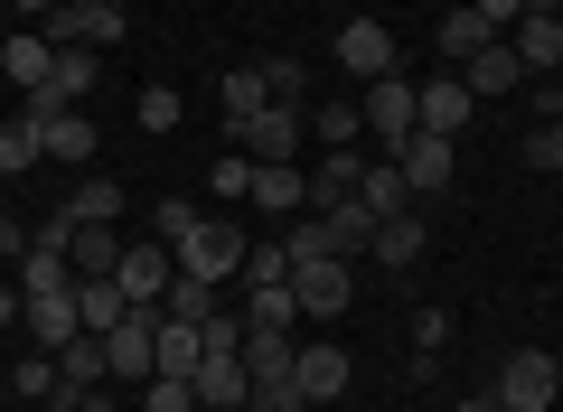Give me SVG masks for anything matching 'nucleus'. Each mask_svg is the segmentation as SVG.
<instances>
[{
	"label": "nucleus",
	"instance_id": "obj_28",
	"mask_svg": "<svg viewBox=\"0 0 563 412\" xmlns=\"http://www.w3.org/2000/svg\"><path fill=\"white\" fill-rule=\"evenodd\" d=\"M282 254H291V263H320V254H347V244H339V225H329V216H291V225H282Z\"/></svg>",
	"mask_w": 563,
	"mask_h": 412
},
{
	"label": "nucleus",
	"instance_id": "obj_36",
	"mask_svg": "<svg viewBox=\"0 0 563 412\" xmlns=\"http://www.w3.org/2000/svg\"><path fill=\"white\" fill-rule=\"evenodd\" d=\"M198 225H207V207H188V197H161V207H151V235H161V244L198 235Z\"/></svg>",
	"mask_w": 563,
	"mask_h": 412
},
{
	"label": "nucleus",
	"instance_id": "obj_45",
	"mask_svg": "<svg viewBox=\"0 0 563 412\" xmlns=\"http://www.w3.org/2000/svg\"><path fill=\"white\" fill-rule=\"evenodd\" d=\"M29 244H38V225H20V216H0V263H29Z\"/></svg>",
	"mask_w": 563,
	"mask_h": 412
},
{
	"label": "nucleus",
	"instance_id": "obj_33",
	"mask_svg": "<svg viewBox=\"0 0 563 412\" xmlns=\"http://www.w3.org/2000/svg\"><path fill=\"white\" fill-rule=\"evenodd\" d=\"M207 310H217V281H169V291H161V319H188V329H207Z\"/></svg>",
	"mask_w": 563,
	"mask_h": 412
},
{
	"label": "nucleus",
	"instance_id": "obj_7",
	"mask_svg": "<svg viewBox=\"0 0 563 412\" xmlns=\"http://www.w3.org/2000/svg\"><path fill=\"white\" fill-rule=\"evenodd\" d=\"M291 291H301V319H339L347 300H357V263H347V254L291 263Z\"/></svg>",
	"mask_w": 563,
	"mask_h": 412
},
{
	"label": "nucleus",
	"instance_id": "obj_49",
	"mask_svg": "<svg viewBox=\"0 0 563 412\" xmlns=\"http://www.w3.org/2000/svg\"><path fill=\"white\" fill-rule=\"evenodd\" d=\"M10 10H20V20H47V10H57V0H10Z\"/></svg>",
	"mask_w": 563,
	"mask_h": 412
},
{
	"label": "nucleus",
	"instance_id": "obj_3",
	"mask_svg": "<svg viewBox=\"0 0 563 412\" xmlns=\"http://www.w3.org/2000/svg\"><path fill=\"white\" fill-rule=\"evenodd\" d=\"M301 132H310V122H301V103H282V94H273L263 113H244L225 141H235V151L254 159V169H273V159H291V151H301Z\"/></svg>",
	"mask_w": 563,
	"mask_h": 412
},
{
	"label": "nucleus",
	"instance_id": "obj_20",
	"mask_svg": "<svg viewBox=\"0 0 563 412\" xmlns=\"http://www.w3.org/2000/svg\"><path fill=\"white\" fill-rule=\"evenodd\" d=\"M357 207H366L376 225L413 207V188H404V169H395V159H366V178H357Z\"/></svg>",
	"mask_w": 563,
	"mask_h": 412
},
{
	"label": "nucleus",
	"instance_id": "obj_18",
	"mask_svg": "<svg viewBox=\"0 0 563 412\" xmlns=\"http://www.w3.org/2000/svg\"><path fill=\"white\" fill-rule=\"evenodd\" d=\"M366 254H376L385 272H404V263H422V207H404V216H385L376 235H366Z\"/></svg>",
	"mask_w": 563,
	"mask_h": 412
},
{
	"label": "nucleus",
	"instance_id": "obj_30",
	"mask_svg": "<svg viewBox=\"0 0 563 412\" xmlns=\"http://www.w3.org/2000/svg\"><path fill=\"white\" fill-rule=\"evenodd\" d=\"M488 38H498V29H488V20H479V10H451V20H442V29H432V47H442V57H461V66H470V57H479V47H488Z\"/></svg>",
	"mask_w": 563,
	"mask_h": 412
},
{
	"label": "nucleus",
	"instance_id": "obj_22",
	"mask_svg": "<svg viewBox=\"0 0 563 412\" xmlns=\"http://www.w3.org/2000/svg\"><path fill=\"white\" fill-rule=\"evenodd\" d=\"M217 103H225V132H235L244 113H263V103H273V76H263V66H225Z\"/></svg>",
	"mask_w": 563,
	"mask_h": 412
},
{
	"label": "nucleus",
	"instance_id": "obj_40",
	"mask_svg": "<svg viewBox=\"0 0 563 412\" xmlns=\"http://www.w3.org/2000/svg\"><path fill=\"white\" fill-rule=\"evenodd\" d=\"M20 393H29V403H57V356H20Z\"/></svg>",
	"mask_w": 563,
	"mask_h": 412
},
{
	"label": "nucleus",
	"instance_id": "obj_37",
	"mask_svg": "<svg viewBox=\"0 0 563 412\" xmlns=\"http://www.w3.org/2000/svg\"><path fill=\"white\" fill-rule=\"evenodd\" d=\"M141 412H198V385L188 375H151L141 385Z\"/></svg>",
	"mask_w": 563,
	"mask_h": 412
},
{
	"label": "nucleus",
	"instance_id": "obj_48",
	"mask_svg": "<svg viewBox=\"0 0 563 412\" xmlns=\"http://www.w3.org/2000/svg\"><path fill=\"white\" fill-rule=\"evenodd\" d=\"M10 319H29V300H20V281H0V329H10Z\"/></svg>",
	"mask_w": 563,
	"mask_h": 412
},
{
	"label": "nucleus",
	"instance_id": "obj_8",
	"mask_svg": "<svg viewBox=\"0 0 563 412\" xmlns=\"http://www.w3.org/2000/svg\"><path fill=\"white\" fill-rule=\"evenodd\" d=\"M47 47H122V10L113 0H57L47 10Z\"/></svg>",
	"mask_w": 563,
	"mask_h": 412
},
{
	"label": "nucleus",
	"instance_id": "obj_35",
	"mask_svg": "<svg viewBox=\"0 0 563 412\" xmlns=\"http://www.w3.org/2000/svg\"><path fill=\"white\" fill-rule=\"evenodd\" d=\"M310 132H320L329 151H357V141H366V113H357V103H320V113H310Z\"/></svg>",
	"mask_w": 563,
	"mask_h": 412
},
{
	"label": "nucleus",
	"instance_id": "obj_25",
	"mask_svg": "<svg viewBox=\"0 0 563 412\" xmlns=\"http://www.w3.org/2000/svg\"><path fill=\"white\" fill-rule=\"evenodd\" d=\"M244 403V356H207L198 366V412H235Z\"/></svg>",
	"mask_w": 563,
	"mask_h": 412
},
{
	"label": "nucleus",
	"instance_id": "obj_17",
	"mask_svg": "<svg viewBox=\"0 0 563 412\" xmlns=\"http://www.w3.org/2000/svg\"><path fill=\"white\" fill-rule=\"evenodd\" d=\"M47 356H57V385H66V393H95L103 375H113V366H103V337H95V329H76L66 347H47Z\"/></svg>",
	"mask_w": 563,
	"mask_h": 412
},
{
	"label": "nucleus",
	"instance_id": "obj_51",
	"mask_svg": "<svg viewBox=\"0 0 563 412\" xmlns=\"http://www.w3.org/2000/svg\"><path fill=\"white\" fill-rule=\"evenodd\" d=\"M0 10H10V0H0Z\"/></svg>",
	"mask_w": 563,
	"mask_h": 412
},
{
	"label": "nucleus",
	"instance_id": "obj_19",
	"mask_svg": "<svg viewBox=\"0 0 563 412\" xmlns=\"http://www.w3.org/2000/svg\"><path fill=\"white\" fill-rule=\"evenodd\" d=\"M66 263H76V281H113L122 235H113V225H76V235H66Z\"/></svg>",
	"mask_w": 563,
	"mask_h": 412
},
{
	"label": "nucleus",
	"instance_id": "obj_11",
	"mask_svg": "<svg viewBox=\"0 0 563 412\" xmlns=\"http://www.w3.org/2000/svg\"><path fill=\"white\" fill-rule=\"evenodd\" d=\"M357 113H366V132H376L385 151H395V141L413 132V85H404V76H376V85L357 94Z\"/></svg>",
	"mask_w": 563,
	"mask_h": 412
},
{
	"label": "nucleus",
	"instance_id": "obj_1",
	"mask_svg": "<svg viewBox=\"0 0 563 412\" xmlns=\"http://www.w3.org/2000/svg\"><path fill=\"white\" fill-rule=\"evenodd\" d=\"M488 403H498V412H554L563 403V366L544 347H517L498 366V385H488Z\"/></svg>",
	"mask_w": 563,
	"mask_h": 412
},
{
	"label": "nucleus",
	"instance_id": "obj_9",
	"mask_svg": "<svg viewBox=\"0 0 563 412\" xmlns=\"http://www.w3.org/2000/svg\"><path fill=\"white\" fill-rule=\"evenodd\" d=\"M470 113H479V94L461 85V66H451V76H432V85H413V132L461 141V132H470Z\"/></svg>",
	"mask_w": 563,
	"mask_h": 412
},
{
	"label": "nucleus",
	"instance_id": "obj_50",
	"mask_svg": "<svg viewBox=\"0 0 563 412\" xmlns=\"http://www.w3.org/2000/svg\"><path fill=\"white\" fill-rule=\"evenodd\" d=\"M38 412H76V393H57V403H38Z\"/></svg>",
	"mask_w": 563,
	"mask_h": 412
},
{
	"label": "nucleus",
	"instance_id": "obj_24",
	"mask_svg": "<svg viewBox=\"0 0 563 412\" xmlns=\"http://www.w3.org/2000/svg\"><path fill=\"white\" fill-rule=\"evenodd\" d=\"M38 151H47V159H66V169H85V159H95V122H85V113L38 122Z\"/></svg>",
	"mask_w": 563,
	"mask_h": 412
},
{
	"label": "nucleus",
	"instance_id": "obj_34",
	"mask_svg": "<svg viewBox=\"0 0 563 412\" xmlns=\"http://www.w3.org/2000/svg\"><path fill=\"white\" fill-rule=\"evenodd\" d=\"M38 159H47V151H38V122H29V113H20V122H0V178L38 169Z\"/></svg>",
	"mask_w": 563,
	"mask_h": 412
},
{
	"label": "nucleus",
	"instance_id": "obj_27",
	"mask_svg": "<svg viewBox=\"0 0 563 412\" xmlns=\"http://www.w3.org/2000/svg\"><path fill=\"white\" fill-rule=\"evenodd\" d=\"M198 366H207V337L188 319H161V375H188L198 385Z\"/></svg>",
	"mask_w": 563,
	"mask_h": 412
},
{
	"label": "nucleus",
	"instance_id": "obj_4",
	"mask_svg": "<svg viewBox=\"0 0 563 412\" xmlns=\"http://www.w3.org/2000/svg\"><path fill=\"white\" fill-rule=\"evenodd\" d=\"M169 254H179V272H188V281H235L254 244H244V235H235V225H225V216H207L198 235H179V244H169Z\"/></svg>",
	"mask_w": 563,
	"mask_h": 412
},
{
	"label": "nucleus",
	"instance_id": "obj_26",
	"mask_svg": "<svg viewBox=\"0 0 563 412\" xmlns=\"http://www.w3.org/2000/svg\"><path fill=\"white\" fill-rule=\"evenodd\" d=\"M47 66H57V47H47V38H29V29H20L10 47H0V76L20 85V94H29V85H47Z\"/></svg>",
	"mask_w": 563,
	"mask_h": 412
},
{
	"label": "nucleus",
	"instance_id": "obj_38",
	"mask_svg": "<svg viewBox=\"0 0 563 412\" xmlns=\"http://www.w3.org/2000/svg\"><path fill=\"white\" fill-rule=\"evenodd\" d=\"M413 347H422V356H413V366H422V375H432V356H442V347H451V310H413Z\"/></svg>",
	"mask_w": 563,
	"mask_h": 412
},
{
	"label": "nucleus",
	"instance_id": "obj_32",
	"mask_svg": "<svg viewBox=\"0 0 563 412\" xmlns=\"http://www.w3.org/2000/svg\"><path fill=\"white\" fill-rule=\"evenodd\" d=\"M254 207H310V178L291 159H273V169H254Z\"/></svg>",
	"mask_w": 563,
	"mask_h": 412
},
{
	"label": "nucleus",
	"instance_id": "obj_44",
	"mask_svg": "<svg viewBox=\"0 0 563 412\" xmlns=\"http://www.w3.org/2000/svg\"><path fill=\"white\" fill-rule=\"evenodd\" d=\"M263 76H273V94H282V103H301V94H310V76H301V57H263Z\"/></svg>",
	"mask_w": 563,
	"mask_h": 412
},
{
	"label": "nucleus",
	"instance_id": "obj_31",
	"mask_svg": "<svg viewBox=\"0 0 563 412\" xmlns=\"http://www.w3.org/2000/svg\"><path fill=\"white\" fill-rule=\"evenodd\" d=\"M76 319L103 337V329H122V319H132V300H122L113 281H76Z\"/></svg>",
	"mask_w": 563,
	"mask_h": 412
},
{
	"label": "nucleus",
	"instance_id": "obj_41",
	"mask_svg": "<svg viewBox=\"0 0 563 412\" xmlns=\"http://www.w3.org/2000/svg\"><path fill=\"white\" fill-rule=\"evenodd\" d=\"M263 281H291V254H282V244H254V254H244V291H263Z\"/></svg>",
	"mask_w": 563,
	"mask_h": 412
},
{
	"label": "nucleus",
	"instance_id": "obj_29",
	"mask_svg": "<svg viewBox=\"0 0 563 412\" xmlns=\"http://www.w3.org/2000/svg\"><path fill=\"white\" fill-rule=\"evenodd\" d=\"M66 216H76V225H113L122 216V188H113V178H76V197H66Z\"/></svg>",
	"mask_w": 563,
	"mask_h": 412
},
{
	"label": "nucleus",
	"instance_id": "obj_13",
	"mask_svg": "<svg viewBox=\"0 0 563 412\" xmlns=\"http://www.w3.org/2000/svg\"><path fill=\"white\" fill-rule=\"evenodd\" d=\"M291 385H301V403H339L347 393V347H301L291 356Z\"/></svg>",
	"mask_w": 563,
	"mask_h": 412
},
{
	"label": "nucleus",
	"instance_id": "obj_47",
	"mask_svg": "<svg viewBox=\"0 0 563 412\" xmlns=\"http://www.w3.org/2000/svg\"><path fill=\"white\" fill-rule=\"evenodd\" d=\"M536 113H544V122H563V76H544V94H536Z\"/></svg>",
	"mask_w": 563,
	"mask_h": 412
},
{
	"label": "nucleus",
	"instance_id": "obj_5",
	"mask_svg": "<svg viewBox=\"0 0 563 412\" xmlns=\"http://www.w3.org/2000/svg\"><path fill=\"white\" fill-rule=\"evenodd\" d=\"M103 366H113L132 393L151 385V375H161V310H132L122 329H103Z\"/></svg>",
	"mask_w": 563,
	"mask_h": 412
},
{
	"label": "nucleus",
	"instance_id": "obj_46",
	"mask_svg": "<svg viewBox=\"0 0 563 412\" xmlns=\"http://www.w3.org/2000/svg\"><path fill=\"white\" fill-rule=\"evenodd\" d=\"M470 10H479V20H488V29H498V38H507V29H517V20H526V0H470Z\"/></svg>",
	"mask_w": 563,
	"mask_h": 412
},
{
	"label": "nucleus",
	"instance_id": "obj_39",
	"mask_svg": "<svg viewBox=\"0 0 563 412\" xmlns=\"http://www.w3.org/2000/svg\"><path fill=\"white\" fill-rule=\"evenodd\" d=\"M179 85H151V94H141V132H179Z\"/></svg>",
	"mask_w": 563,
	"mask_h": 412
},
{
	"label": "nucleus",
	"instance_id": "obj_12",
	"mask_svg": "<svg viewBox=\"0 0 563 412\" xmlns=\"http://www.w3.org/2000/svg\"><path fill=\"white\" fill-rule=\"evenodd\" d=\"M507 47H517L526 76H536V66H554V76H563V10H526V20L507 29Z\"/></svg>",
	"mask_w": 563,
	"mask_h": 412
},
{
	"label": "nucleus",
	"instance_id": "obj_15",
	"mask_svg": "<svg viewBox=\"0 0 563 412\" xmlns=\"http://www.w3.org/2000/svg\"><path fill=\"white\" fill-rule=\"evenodd\" d=\"M29 337H38V347H66V337L85 329L76 319V281H66V291H29V319H20Z\"/></svg>",
	"mask_w": 563,
	"mask_h": 412
},
{
	"label": "nucleus",
	"instance_id": "obj_42",
	"mask_svg": "<svg viewBox=\"0 0 563 412\" xmlns=\"http://www.w3.org/2000/svg\"><path fill=\"white\" fill-rule=\"evenodd\" d=\"M526 169H563V122H536L526 132Z\"/></svg>",
	"mask_w": 563,
	"mask_h": 412
},
{
	"label": "nucleus",
	"instance_id": "obj_6",
	"mask_svg": "<svg viewBox=\"0 0 563 412\" xmlns=\"http://www.w3.org/2000/svg\"><path fill=\"white\" fill-rule=\"evenodd\" d=\"M395 169H404V188H413V207H422V197H442V188H451V169H461V141H442V132H404V141H395Z\"/></svg>",
	"mask_w": 563,
	"mask_h": 412
},
{
	"label": "nucleus",
	"instance_id": "obj_21",
	"mask_svg": "<svg viewBox=\"0 0 563 412\" xmlns=\"http://www.w3.org/2000/svg\"><path fill=\"white\" fill-rule=\"evenodd\" d=\"M244 329H301V291H291V281H263V291H244Z\"/></svg>",
	"mask_w": 563,
	"mask_h": 412
},
{
	"label": "nucleus",
	"instance_id": "obj_2",
	"mask_svg": "<svg viewBox=\"0 0 563 412\" xmlns=\"http://www.w3.org/2000/svg\"><path fill=\"white\" fill-rule=\"evenodd\" d=\"M179 281V254H169L161 235H132L122 244V263H113V291L132 300V310H161V291Z\"/></svg>",
	"mask_w": 563,
	"mask_h": 412
},
{
	"label": "nucleus",
	"instance_id": "obj_43",
	"mask_svg": "<svg viewBox=\"0 0 563 412\" xmlns=\"http://www.w3.org/2000/svg\"><path fill=\"white\" fill-rule=\"evenodd\" d=\"M207 188H217V197H254V159H244V151H225V159H217V178H207Z\"/></svg>",
	"mask_w": 563,
	"mask_h": 412
},
{
	"label": "nucleus",
	"instance_id": "obj_23",
	"mask_svg": "<svg viewBox=\"0 0 563 412\" xmlns=\"http://www.w3.org/2000/svg\"><path fill=\"white\" fill-rule=\"evenodd\" d=\"M95 76H103L95 47H57V66H47V94H57V103H85V94H95Z\"/></svg>",
	"mask_w": 563,
	"mask_h": 412
},
{
	"label": "nucleus",
	"instance_id": "obj_52",
	"mask_svg": "<svg viewBox=\"0 0 563 412\" xmlns=\"http://www.w3.org/2000/svg\"><path fill=\"white\" fill-rule=\"evenodd\" d=\"M488 412H498V403H488Z\"/></svg>",
	"mask_w": 563,
	"mask_h": 412
},
{
	"label": "nucleus",
	"instance_id": "obj_10",
	"mask_svg": "<svg viewBox=\"0 0 563 412\" xmlns=\"http://www.w3.org/2000/svg\"><path fill=\"white\" fill-rule=\"evenodd\" d=\"M329 57H339L357 85H376V76H395V29L385 20H347L339 38H329Z\"/></svg>",
	"mask_w": 563,
	"mask_h": 412
},
{
	"label": "nucleus",
	"instance_id": "obj_14",
	"mask_svg": "<svg viewBox=\"0 0 563 412\" xmlns=\"http://www.w3.org/2000/svg\"><path fill=\"white\" fill-rule=\"evenodd\" d=\"M357 178H366V159H357V151H329L320 169H310V216H339L347 197H357Z\"/></svg>",
	"mask_w": 563,
	"mask_h": 412
},
{
	"label": "nucleus",
	"instance_id": "obj_16",
	"mask_svg": "<svg viewBox=\"0 0 563 412\" xmlns=\"http://www.w3.org/2000/svg\"><path fill=\"white\" fill-rule=\"evenodd\" d=\"M461 85H470V94H479V103H498L507 85H526V66H517V47H507V38H488L479 57L461 66Z\"/></svg>",
	"mask_w": 563,
	"mask_h": 412
}]
</instances>
